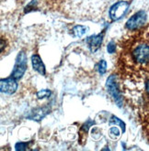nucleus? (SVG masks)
<instances>
[{
    "label": "nucleus",
    "mask_w": 149,
    "mask_h": 151,
    "mask_svg": "<svg viewBox=\"0 0 149 151\" xmlns=\"http://www.w3.org/2000/svg\"><path fill=\"white\" fill-rule=\"evenodd\" d=\"M106 87L109 93L114 99L116 104L119 107H121L122 105V96L120 92V87L118 84V80L115 74H111L106 82Z\"/></svg>",
    "instance_id": "nucleus-1"
},
{
    "label": "nucleus",
    "mask_w": 149,
    "mask_h": 151,
    "mask_svg": "<svg viewBox=\"0 0 149 151\" xmlns=\"http://www.w3.org/2000/svg\"><path fill=\"white\" fill-rule=\"evenodd\" d=\"M26 70H27V54L24 50H21L16 59V63L12 70L11 77L15 80L21 79Z\"/></svg>",
    "instance_id": "nucleus-2"
},
{
    "label": "nucleus",
    "mask_w": 149,
    "mask_h": 151,
    "mask_svg": "<svg viewBox=\"0 0 149 151\" xmlns=\"http://www.w3.org/2000/svg\"><path fill=\"white\" fill-rule=\"evenodd\" d=\"M146 21V13L145 11H139L133 15L127 20L125 24V28L130 30H135L140 29L145 25Z\"/></svg>",
    "instance_id": "nucleus-3"
},
{
    "label": "nucleus",
    "mask_w": 149,
    "mask_h": 151,
    "mask_svg": "<svg viewBox=\"0 0 149 151\" xmlns=\"http://www.w3.org/2000/svg\"><path fill=\"white\" fill-rule=\"evenodd\" d=\"M129 8V3L127 1H119L113 5L110 9V17L111 20H120L124 16Z\"/></svg>",
    "instance_id": "nucleus-4"
},
{
    "label": "nucleus",
    "mask_w": 149,
    "mask_h": 151,
    "mask_svg": "<svg viewBox=\"0 0 149 151\" xmlns=\"http://www.w3.org/2000/svg\"><path fill=\"white\" fill-rule=\"evenodd\" d=\"M148 56H149V50L148 45L145 44H140L133 50V57L137 63L140 64H145L148 61Z\"/></svg>",
    "instance_id": "nucleus-5"
},
{
    "label": "nucleus",
    "mask_w": 149,
    "mask_h": 151,
    "mask_svg": "<svg viewBox=\"0 0 149 151\" xmlns=\"http://www.w3.org/2000/svg\"><path fill=\"white\" fill-rule=\"evenodd\" d=\"M17 89V83L12 77L0 80V93L13 94Z\"/></svg>",
    "instance_id": "nucleus-6"
},
{
    "label": "nucleus",
    "mask_w": 149,
    "mask_h": 151,
    "mask_svg": "<svg viewBox=\"0 0 149 151\" xmlns=\"http://www.w3.org/2000/svg\"><path fill=\"white\" fill-rule=\"evenodd\" d=\"M103 40V32H101L99 35H96V36H90L86 39V43L89 45V50L91 52H96L101 47Z\"/></svg>",
    "instance_id": "nucleus-7"
},
{
    "label": "nucleus",
    "mask_w": 149,
    "mask_h": 151,
    "mask_svg": "<svg viewBox=\"0 0 149 151\" xmlns=\"http://www.w3.org/2000/svg\"><path fill=\"white\" fill-rule=\"evenodd\" d=\"M31 63H32L33 69L36 70V72H38L41 75H45V73H46L45 66H44V64H43V61L41 60V57L38 54L32 55Z\"/></svg>",
    "instance_id": "nucleus-8"
},
{
    "label": "nucleus",
    "mask_w": 149,
    "mask_h": 151,
    "mask_svg": "<svg viewBox=\"0 0 149 151\" xmlns=\"http://www.w3.org/2000/svg\"><path fill=\"white\" fill-rule=\"evenodd\" d=\"M49 113V107H39L32 110L31 114L28 116L29 119L40 122Z\"/></svg>",
    "instance_id": "nucleus-9"
},
{
    "label": "nucleus",
    "mask_w": 149,
    "mask_h": 151,
    "mask_svg": "<svg viewBox=\"0 0 149 151\" xmlns=\"http://www.w3.org/2000/svg\"><path fill=\"white\" fill-rule=\"evenodd\" d=\"M95 122L92 121V120H89V121H86L84 125L81 127L80 128V137H86V134H87V132H89V127L94 125Z\"/></svg>",
    "instance_id": "nucleus-10"
},
{
    "label": "nucleus",
    "mask_w": 149,
    "mask_h": 151,
    "mask_svg": "<svg viewBox=\"0 0 149 151\" xmlns=\"http://www.w3.org/2000/svg\"><path fill=\"white\" fill-rule=\"evenodd\" d=\"M86 31H87V28H86V27L80 26V25L74 27V29L72 30L73 34L75 35L76 37H82Z\"/></svg>",
    "instance_id": "nucleus-11"
},
{
    "label": "nucleus",
    "mask_w": 149,
    "mask_h": 151,
    "mask_svg": "<svg viewBox=\"0 0 149 151\" xmlns=\"http://www.w3.org/2000/svg\"><path fill=\"white\" fill-rule=\"evenodd\" d=\"M110 125H113V124H115V125L120 126L121 128L122 133L125 132V124H124V122L121 121V119H119L117 116H114V115H113V116H111V118L110 120Z\"/></svg>",
    "instance_id": "nucleus-12"
},
{
    "label": "nucleus",
    "mask_w": 149,
    "mask_h": 151,
    "mask_svg": "<svg viewBox=\"0 0 149 151\" xmlns=\"http://www.w3.org/2000/svg\"><path fill=\"white\" fill-rule=\"evenodd\" d=\"M52 92L50 90H41L37 93V97L39 99H44V98H49L51 96Z\"/></svg>",
    "instance_id": "nucleus-13"
},
{
    "label": "nucleus",
    "mask_w": 149,
    "mask_h": 151,
    "mask_svg": "<svg viewBox=\"0 0 149 151\" xmlns=\"http://www.w3.org/2000/svg\"><path fill=\"white\" fill-rule=\"evenodd\" d=\"M99 72L100 74H105V73H106V70H107V63H106V60H101L99 64Z\"/></svg>",
    "instance_id": "nucleus-14"
},
{
    "label": "nucleus",
    "mask_w": 149,
    "mask_h": 151,
    "mask_svg": "<svg viewBox=\"0 0 149 151\" xmlns=\"http://www.w3.org/2000/svg\"><path fill=\"white\" fill-rule=\"evenodd\" d=\"M121 135V132L119 131V129L115 127H111L110 129V136L112 137V138H118Z\"/></svg>",
    "instance_id": "nucleus-15"
},
{
    "label": "nucleus",
    "mask_w": 149,
    "mask_h": 151,
    "mask_svg": "<svg viewBox=\"0 0 149 151\" xmlns=\"http://www.w3.org/2000/svg\"><path fill=\"white\" fill-rule=\"evenodd\" d=\"M115 50H116V44L114 41H110L109 44H108V46H107V51L109 53H114L115 52Z\"/></svg>",
    "instance_id": "nucleus-16"
},
{
    "label": "nucleus",
    "mask_w": 149,
    "mask_h": 151,
    "mask_svg": "<svg viewBox=\"0 0 149 151\" xmlns=\"http://www.w3.org/2000/svg\"><path fill=\"white\" fill-rule=\"evenodd\" d=\"M27 148H28V143H23V142L17 143L15 147L16 150H27Z\"/></svg>",
    "instance_id": "nucleus-17"
},
{
    "label": "nucleus",
    "mask_w": 149,
    "mask_h": 151,
    "mask_svg": "<svg viewBox=\"0 0 149 151\" xmlns=\"http://www.w3.org/2000/svg\"><path fill=\"white\" fill-rule=\"evenodd\" d=\"M6 46H7V43L5 42V40H0V53H1L5 50Z\"/></svg>",
    "instance_id": "nucleus-18"
}]
</instances>
